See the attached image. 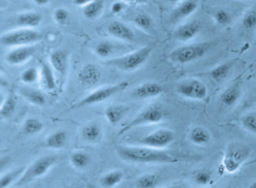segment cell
<instances>
[{
  "instance_id": "36",
  "label": "cell",
  "mask_w": 256,
  "mask_h": 188,
  "mask_svg": "<svg viewBox=\"0 0 256 188\" xmlns=\"http://www.w3.org/2000/svg\"><path fill=\"white\" fill-rule=\"evenodd\" d=\"M114 49V47L110 41H102V42L98 43L96 47V54L102 59H106L113 53Z\"/></svg>"
},
{
  "instance_id": "14",
  "label": "cell",
  "mask_w": 256,
  "mask_h": 188,
  "mask_svg": "<svg viewBox=\"0 0 256 188\" xmlns=\"http://www.w3.org/2000/svg\"><path fill=\"white\" fill-rule=\"evenodd\" d=\"M78 77L80 84L84 86H92L100 81L102 73L94 64H86L79 71Z\"/></svg>"
},
{
  "instance_id": "3",
  "label": "cell",
  "mask_w": 256,
  "mask_h": 188,
  "mask_svg": "<svg viewBox=\"0 0 256 188\" xmlns=\"http://www.w3.org/2000/svg\"><path fill=\"white\" fill-rule=\"evenodd\" d=\"M151 53L152 48L149 46H145L132 53L110 59L108 64L120 71L131 72L143 66L149 60Z\"/></svg>"
},
{
  "instance_id": "18",
  "label": "cell",
  "mask_w": 256,
  "mask_h": 188,
  "mask_svg": "<svg viewBox=\"0 0 256 188\" xmlns=\"http://www.w3.org/2000/svg\"><path fill=\"white\" fill-rule=\"evenodd\" d=\"M242 89L239 82H235L233 84L228 86L220 95V101L222 104L226 107H232L234 105L241 96Z\"/></svg>"
},
{
  "instance_id": "26",
  "label": "cell",
  "mask_w": 256,
  "mask_h": 188,
  "mask_svg": "<svg viewBox=\"0 0 256 188\" xmlns=\"http://www.w3.org/2000/svg\"><path fill=\"white\" fill-rule=\"evenodd\" d=\"M233 62H226L214 67L208 73L210 78L216 83H221L227 78L233 68Z\"/></svg>"
},
{
  "instance_id": "48",
  "label": "cell",
  "mask_w": 256,
  "mask_h": 188,
  "mask_svg": "<svg viewBox=\"0 0 256 188\" xmlns=\"http://www.w3.org/2000/svg\"><path fill=\"white\" fill-rule=\"evenodd\" d=\"M168 2H172V3H175V2H179L180 0H167Z\"/></svg>"
},
{
  "instance_id": "40",
  "label": "cell",
  "mask_w": 256,
  "mask_h": 188,
  "mask_svg": "<svg viewBox=\"0 0 256 188\" xmlns=\"http://www.w3.org/2000/svg\"><path fill=\"white\" fill-rule=\"evenodd\" d=\"M194 182L200 186H206L212 182V175L208 171L198 172L194 177Z\"/></svg>"
},
{
  "instance_id": "37",
  "label": "cell",
  "mask_w": 256,
  "mask_h": 188,
  "mask_svg": "<svg viewBox=\"0 0 256 188\" xmlns=\"http://www.w3.org/2000/svg\"><path fill=\"white\" fill-rule=\"evenodd\" d=\"M214 20L218 26H226L230 24L232 17L228 11L224 9H218L214 13Z\"/></svg>"
},
{
  "instance_id": "39",
  "label": "cell",
  "mask_w": 256,
  "mask_h": 188,
  "mask_svg": "<svg viewBox=\"0 0 256 188\" xmlns=\"http://www.w3.org/2000/svg\"><path fill=\"white\" fill-rule=\"evenodd\" d=\"M242 26L245 30L251 31L256 28V11L251 10L242 17Z\"/></svg>"
},
{
  "instance_id": "2",
  "label": "cell",
  "mask_w": 256,
  "mask_h": 188,
  "mask_svg": "<svg viewBox=\"0 0 256 188\" xmlns=\"http://www.w3.org/2000/svg\"><path fill=\"white\" fill-rule=\"evenodd\" d=\"M250 146L241 142L229 143L224 150L222 165L226 173L234 174L246 165L251 155Z\"/></svg>"
},
{
  "instance_id": "27",
  "label": "cell",
  "mask_w": 256,
  "mask_h": 188,
  "mask_svg": "<svg viewBox=\"0 0 256 188\" xmlns=\"http://www.w3.org/2000/svg\"><path fill=\"white\" fill-rule=\"evenodd\" d=\"M104 8V0H92L90 3L84 7V16L89 20H94L101 15Z\"/></svg>"
},
{
  "instance_id": "32",
  "label": "cell",
  "mask_w": 256,
  "mask_h": 188,
  "mask_svg": "<svg viewBox=\"0 0 256 188\" xmlns=\"http://www.w3.org/2000/svg\"><path fill=\"white\" fill-rule=\"evenodd\" d=\"M25 169L26 167H22L2 175L0 179V188H8L13 183L16 184L23 174Z\"/></svg>"
},
{
  "instance_id": "11",
  "label": "cell",
  "mask_w": 256,
  "mask_h": 188,
  "mask_svg": "<svg viewBox=\"0 0 256 188\" xmlns=\"http://www.w3.org/2000/svg\"><path fill=\"white\" fill-rule=\"evenodd\" d=\"M35 53L36 48L32 45L14 47L7 53L6 61L11 65H20L29 61Z\"/></svg>"
},
{
  "instance_id": "12",
  "label": "cell",
  "mask_w": 256,
  "mask_h": 188,
  "mask_svg": "<svg viewBox=\"0 0 256 188\" xmlns=\"http://www.w3.org/2000/svg\"><path fill=\"white\" fill-rule=\"evenodd\" d=\"M164 92L163 86L156 82H145L134 88L133 96L138 99H148L160 96Z\"/></svg>"
},
{
  "instance_id": "45",
  "label": "cell",
  "mask_w": 256,
  "mask_h": 188,
  "mask_svg": "<svg viewBox=\"0 0 256 188\" xmlns=\"http://www.w3.org/2000/svg\"><path fill=\"white\" fill-rule=\"evenodd\" d=\"M119 1H121V2H139V3H140V2H145L148 1V0H119Z\"/></svg>"
},
{
  "instance_id": "50",
  "label": "cell",
  "mask_w": 256,
  "mask_h": 188,
  "mask_svg": "<svg viewBox=\"0 0 256 188\" xmlns=\"http://www.w3.org/2000/svg\"><path fill=\"white\" fill-rule=\"evenodd\" d=\"M34 188H40V187L38 186H35Z\"/></svg>"
},
{
  "instance_id": "21",
  "label": "cell",
  "mask_w": 256,
  "mask_h": 188,
  "mask_svg": "<svg viewBox=\"0 0 256 188\" xmlns=\"http://www.w3.org/2000/svg\"><path fill=\"white\" fill-rule=\"evenodd\" d=\"M40 72V78L44 87L50 92L54 91L56 88V79L55 77V71L52 65L43 62Z\"/></svg>"
},
{
  "instance_id": "5",
  "label": "cell",
  "mask_w": 256,
  "mask_h": 188,
  "mask_svg": "<svg viewBox=\"0 0 256 188\" xmlns=\"http://www.w3.org/2000/svg\"><path fill=\"white\" fill-rule=\"evenodd\" d=\"M58 162V158L52 155L40 157L25 169L22 176L14 184L16 187H23L47 174Z\"/></svg>"
},
{
  "instance_id": "46",
  "label": "cell",
  "mask_w": 256,
  "mask_h": 188,
  "mask_svg": "<svg viewBox=\"0 0 256 188\" xmlns=\"http://www.w3.org/2000/svg\"><path fill=\"white\" fill-rule=\"evenodd\" d=\"M248 165H256V158H253L252 160H250V161H248V162L246 164L245 166Z\"/></svg>"
},
{
  "instance_id": "51",
  "label": "cell",
  "mask_w": 256,
  "mask_h": 188,
  "mask_svg": "<svg viewBox=\"0 0 256 188\" xmlns=\"http://www.w3.org/2000/svg\"><path fill=\"white\" fill-rule=\"evenodd\" d=\"M254 93H256V88H254Z\"/></svg>"
},
{
  "instance_id": "7",
  "label": "cell",
  "mask_w": 256,
  "mask_h": 188,
  "mask_svg": "<svg viewBox=\"0 0 256 188\" xmlns=\"http://www.w3.org/2000/svg\"><path fill=\"white\" fill-rule=\"evenodd\" d=\"M42 35L36 29H20L2 34L1 44L6 47H18L30 46L41 41Z\"/></svg>"
},
{
  "instance_id": "34",
  "label": "cell",
  "mask_w": 256,
  "mask_h": 188,
  "mask_svg": "<svg viewBox=\"0 0 256 188\" xmlns=\"http://www.w3.org/2000/svg\"><path fill=\"white\" fill-rule=\"evenodd\" d=\"M133 22L136 27L144 32H150L154 27V20L150 16L145 13L137 14L133 19Z\"/></svg>"
},
{
  "instance_id": "9",
  "label": "cell",
  "mask_w": 256,
  "mask_h": 188,
  "mask_svg": "<svg viewBox=\"0 0 256 188\" xmlns=\"http://www.w3.org/2000/svg\"><path fill=\"white\" fill-rule=\"evenodd\" d=\"M176 92L182 98L193 101H203L208 97V89L206 85L198 79H186L179 82Z\"/></svg>"
},
{
  "instance_id": "16",
  "label": "cell",
  "mask_w": 256,
  "mask_h": 188,
  "mask_svg": "<svg viewBox=\"0 0 256 188\" xmlns=\"http://www.w3.org/2000/svg\"><path fill=\"white\" fill-rule=\"evenodd\" d=\"M50 65L55 72L61 77H65L68 68V56L66 52L60 49L52 52L50 56Z\"/></svg>"
},
{
  "instance_id": "38",
  "label": "cell",
  "mask_w": 256,
  "mask_h": 188,
  "mask_svg": "<svg viewBox=\"0 0 256 188\" xmlns=\"http://www.w3.org/2000/svg\"><path fill=\"white\" fill-rule=\"evenodd\" d=\"M241 125L248 132L256 135V114L250 113L241 119Z\"/></svg>"
},
{
  "instance_id": "15",
  "label": "cell",
  "mask_w": 256,
  "mask_h": 188,
  "mask_svg": "<svg viewBox=\"0 0 256 188\" xmlns=\"http://www.w3.org/2000/svg\"><path fill=\"white\" fill-rule=\"evenodd\" d=\"M198 4L194 0H185L172 11L170 16L172 23H179L196 12Z\"/></svg>"
},
{
  "instance_id": "17",
  "label": "cell",
  "mask_w": 256,
  "mask_h": 188,
  "mask_svg": "<svg viewBox=\"0 0 256 188\" xmlns=\"http://www.w3.org/2000/svg\"><path fill=\"white\" fill-rule=\"evenodd\" d=\"M108 32L113 38L120 41L131 42L134 40V32L122 22H112L108 26Z\"/></svg>"
},
{
  "instance_id": "42",
  "label": "cell",
  "mask_w": 256,
  "mask_h": 188,
  "mask_svg": "<svg viewBox=\"0 0 256 188\" xmlns=\"http://www.w3.org/2000/svg\"><path fill=\"white\" fill-rule=\"evenodd\" d=\"M125 8V3L121 1H118V2H114L110 6V11L113 14H118L122 12Z\"/></svg>"
},
{
  "instance_id": "4",
  "label": "cell",
  "mask_w": 256,
  "mask_h": 188,
  "mask_svg": "<svg viewBox=\"0 0 256 188\" xmlns=\"http://www.w3.org/2000/svg\"><path fill=\"white\" fill-rule=\"evenodd\" d=\"M211 47L212 44L210 42L194 43L181 46L170 51L169 59L174 63L186 65L203 58Z\"/></svg>"
},
{
  "instance_id": "19",
  "label": "cell",
  "mask_w": 256,
  "mask_h": 188,
  "mask_svg": "<svg viewBox=\"0 0 256 188\" xmlns=\"http://www.w3.org/2000/svg\"><path fill=\"white\" fill-rule=\"evenodd\" d=\"M42 21V16L36 11H26L22 13L17 17V24L20 28L35 29Z\"/></svg>"
},
{
  "instance_id": "30",
  "label": "cell",
  "mask_w": 256,
  "mask_h": 188,
  "mask_svg": "<svg viewBox=\"0 0 256 188\" xmlns=\"http://www.w3.org/2000/svg\"><path fill=\"white\" fill-rule=\"evenodd\" d=\"M160 184V179L154 173H146L136 179V188H157Z\"/></svg>"
},
{
  "instance_id": "33",
  "label": "cell",
  "mask_w": 256,
  "mask_h": 188,
  "mask_svg": "<svg viewBox=\"0 0 256 188\" xmlns=\"http://www.w3.org/2000/svg\"><path fill=\"white\" fill-rule=\"evenodd\" d=\"M16 107H17V101L14 95H8L6 97L5 99L2 100L1 104V108H0V115L2 119H8L11 117L14 112H16Z\"/></svg>"
},
{
  "instance_id": "35",
  "label": "cell",
  "mask_w": 256,
  "mask_h": 188,
  "mask_svg": "<svg viewBox=\"0 0 256 188\" xmlns=\"http://www.w3.org/2000/svg\"><path fill=\"white\" fill-rule=\"evenodd\" d=\"M40 77V72L35 67L26 68L20 74V80L25 84L30 85L36 83Z\"/></svg>"
},
{
  "instance_id": "8",
  "label": "cell",
  "mask_w": 256,
  "mask_h": 188,
  "mask_svg": "<svg viewBox=\"0 0 256 188\" xmlns=\"http://www.w3.org/2000/svg\"><path fill=\"white\" fill-rule=\"evenodd\" d=\"M128 85L130 83L128 81H122L120 83H116V84L104 86V87L96 89V90L90 92L84 98H82L78 103L74 106V108H82V107L104 102L106 100L109 99L116 94L125 90L128 87Z\"/></svg>"
},
{
  "instance_id": "47",
  "label": "cell",
  "mask_w": 256,
  "mask_h": 188,
  "mask_svg": "<svg viewBox=\"0 0 256 188\" xmlns=\"http://www.w3.org/2000/svg\"><path fill=\"white\" fill-rule=\"evenodd\" d=\"M248 188H256V181L253 182L252 183L251 185H250Z\"/></svg>"
},
{
  "instance_id": "41",
  "label": "cell",
  "mask_w": 256,
  "mask_h": 188,
  "mask_svg": "<svg viewBox=\"0 0 256 188\" xmlns=\"http://www.w3.org/2000/svg\"><path fill=\"white\" fill-rule=\"evenodd\" d=\"M70 18L68 10L64 8H58L54 12V19L59 24H65Z\"/></svg>"
},
{
  "instance_id": "6",
  "label": "cell",
  "mask_w": 256,
  "mask_h": 188,
  "mask_svg": "<svg viewBox=\"0 0 256 188\" xmlns=\"http://www.w3.org/2000/svg\"><path fill=\"white\" fill-rule=\"evenodd\" d=\"M166 113L164 110L156 105L149 106L138 113L130 122L126 124L118 133L122 136L134 128L146 125H156L164 120Z\"/></svg>"
},
{
  "instance_id": "1",
  "label": "cell",
  "mask_w": 256,
  "mask_h": 188,
  "mask_svg": "<svg viewBox=\"0 0 256 188\" xmlns=\"http://www.w3.org/2000/svg\"><path fill=\"white\" fill-rule=\"evenodd\" d=\"M116 152L120 159L134 164H176L180 160L174 155L160 149L146 146L120 145Z\"/></svg>"
},
{
  "instance_id": "44",
  "label": "cell",
  "mask_w": 256,
  "mask_h": 188,
  "mask_svg": "<svg viewBox=\"0 0 256 188\" xmlns=\"http://www.w3.org/2000/svg\"><path fill=\"white\" fill-rule=\"evenodd\" d=\"M34 2L38 6H46L50 2V0H34Z\"/></svg>"
},
{
  "instance_id": "20",
  "label": "cell",
  "mask_w": 256,
  "mask_h": 188,
  "mask_svg": "<svg viewBox=\"0 0 256 188\" xmlns=\"http://www.w3.org/2000/svg\"><path fill=\"white\" fill-rule=\"evenodd\" d=\"M130 108L124 105H110L104 110V116L106 120L110 125L115 126L124 119L128 113Z\"/></svg>"
},
{
  "instance_id": "29",
  "label": "cell",
  "mask_w": 256,
  "mask_h": 188,
  "mask_svg": "<svg viewBox=\"0 0 256 188\" xmlns=\"http://www.w3.org/2000/svg\"><path fill=\"white\" fill-rule=\"evenodd\" d=\"M44 125L37 118H28L24 122L22 131L26 136H34L40 134L44 130Z\"/></svg>"
},
{
  "instance_id": "23",
  "label": "cell",
  "mask_w": 256,
  "mask_h": 188,
  "mask_svg": "<svg viewBox=\"0 0 256 188\" xmlns=\"http://www.w3.org/2000/svg\"><path fill=\"white\" fill-rule=\"evenodd\" d=\"M124 173L121 170H112L103 175L100 179V184L103 188H116L122 183L124 179Z\"/></svg>"
},
{
  "instance_id": "52",
  "label": "cell",
  "mask_w": 256,
  "mask_h": 188,
  "mask_svg": "<svg viewBox=\"0 0 256 188\" xmlns=\"http://www.w3.org/2000/svg\"><path fill=\"white\" fill-rule=\"evenodd\" d=\"M72 188V187H68V188Z\"/></svg>"
},
{
  "instance_id": "28",
  "label": "cell",
  "mask_w": 256,
  "mask_h": 188,
  "mask_svg": "<svg viewBox=\"0 0 256 188\" xmlns=\"http://www.w3.org/2000/svg\"><path fill=\"white\" fill-rule=\"evenodd\" d=\"M102 128L97 123H90L84 125L82 130V137L85 141L95 143L100 140Z\"/></svg>"
},
{
  "instance_id": "31",
  "label": "cell",
  "mask_w": 256,
  "mask_h": 188,
  "mask_svg": "<svg viewBox=\"0 0 256 188\" xmlns=\"http://www.w3.org/2000/svg\"><path fill=\"white\" fill-rule=\"evenodd\" d=\"M70 163L77 170H84L91 162V158L89 154L82 151H76L70 155Z\"/></svg>"
},
{
  "instance_id": "43",
  "label": "cell",
  "mask_w": 256,
  "mask_h": 188,
  "mask_svg": "<svg viewBox=\"0 0 256 188\" xmlns=\"http://www.w3.org/2000/svg\"><path fill=\"white\" fill-rule=\"evenodd\" d=\"M92 0H73V3L77 6L84 7L90 3Z\"/></svg>"
},
{
  "instance_id": "10",
  "label": "cell",
  "mask_w": 256,
  "mask_h": 188,
  "mask_svg": "<svg viewBox=\"0 0 256 188\" xmlns=\"http://www.w3.org/2000/svg\"><path fill=\"white\" fill-rule=\"evenodd\" d=\"M174 139L175 134L172 130L160 128L144 137L140 140V143L142 146L163 150L170 146Z\"/></svg>"
},
{
  "instance_id": "49",
  "label": "cell",
  "mask_w": 256,
  "mask_h": 188,
  "mask_svg": "<svg viewBox=\"0 0 256 188\" xmlns=\"http://www.w3.org/2000/svg\"><path fill=\"white\" fill-rule=\"evenodd\" d=\"M232 188L230 187H222V188Z\"/></svg>"
},
{
  "instance_id": "53",
  "label": "cell",
  "mask_w": 256,
  "mask_h": 188,
  "mask_svg": "<svg viewBox=\"0 0 256 188\" xmlns=\"http://www.w3.org/2000/svg\"><path fill=\"white\" fill-rule=\"evenodd\" d=\"M240 1H245V0H240Z\"/></svg>"
},
{
  "instance_id": "24",
  "label": "cell",
  "mask_w": 256,
  "mask_h": 188,
  "mask_svg": "<svg viewBox=\"0 0 256 188\" xmlns=\"http://www.w3.org/2000/svg\"><path fill=\"white\" fill-rule=\"evenodd\" d=\"M188 139L192 143L196 146H205L210 142L211 135L206 128L197 126L190 131Z\"/></svg>"
},
{
  "instance_id": "22",
  "label": "cell",
  "mask_w": 256,
  "mask_h": 188,
  "mask_svg": "<svg viewBox=\"0 0 256 188\" xmlns=\"http://www.w3.org/2000/svg\"><path fill=\"white\" fill-rule=\"evenodd\" d=\"M67 138V132L64 130H59L46 137L44 146L49 149H60L66 144Z\"/></svg>"
},
{
  "instance_id": "13",
  "label": "cell",
  "mask_w": 256,
  "mask_h": 188,
  "mask_svg": "<svg viewBox=\"0 0 256 188\" xmlns=\"http://www.w3.org/2000/svg\"><path fill=\"white\" fill-rule=\"evenodd\" d=\"M202 26L200 23L196 20L184 23L176 28L174 32V38L180 42H186L196 38L200 32Z\"/></svg>"
},
{
  "instance_id": "25",
  "label": "cell",
  "mask_w": 256,
  "mask_h": 188,
  "mask_svg": "<svg viewBox=\"0 0 256 188\" xmlns=\"http://www.w3.org/2000/svg\"><path fill=\"white\" fill-rule=\"evenodd\" d=\"M20 95L32 105L42 107L46 104V98L44 94L38 89L34 88H22Z\"/></svg>"
}]
</instances>
